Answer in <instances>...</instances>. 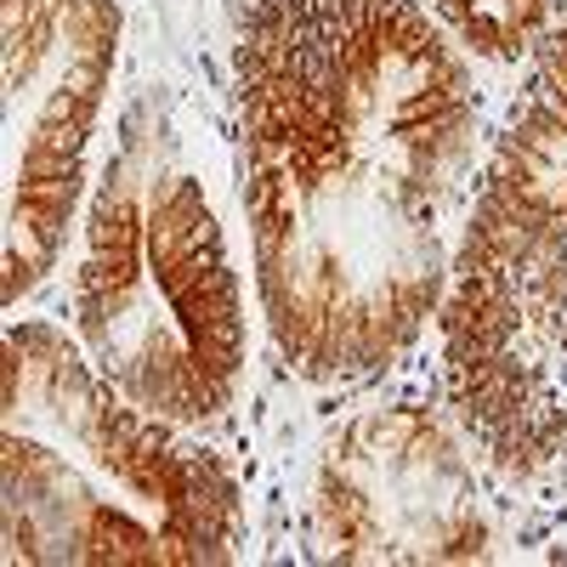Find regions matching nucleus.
<instances>
[{
  "label": "nucleus",
  "mask_w": 567,
  "mask_h": 567,
  "mask_svg": "<svg viewBox=\"0 0 567 567\" xmlns=\"http://www.w3.org/2000/svg\"><path fill=\"white\" fill-rule=\"evenodd\" d=\"M437 7L460 23V34L477 52H494V58L516 52L545 18V0H437Z\"/></svg>",
  "instance_id": "nucleus-2"
},
{
  "label": "nucleus",
  "mask_w": 567,
  "mask_h": 567,
  "mask_svg": "<svg viewBox=\"0 0 567 567\" xmlns=\"http://www.w3.org/2000/svg\"><path fill=\"white\" fill-rule=\"evenodd\" d=\"M165 307V336L142 409L165 420L210 414L239 369V301L221 261L216 221L187 176L154 182L148 199L103 194L80 272V323L109 347L142 312Z\"/></svg>",
  "instance_id": "nucleus-1"
}]
</instances>
